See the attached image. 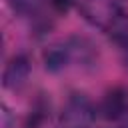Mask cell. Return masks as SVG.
Instances as JSON below:
<instances>
[{"label":"cell","instance_id":"obj_1","mask_svg":"<svg viewBox=\"0 0 128 128\" xmlns=\"http://www.w3.org/2000/svg\"><path fill=\"white\" fill-rule=\"evenodd\" d=\"M78 8L84 20L102 30L128 62V12L116 0H78Z\"/></svg>","mask_w":128,"mask_h":128},{"label":"cell","instance_id":"obj_2","mask_svg":"<svg viewBox=\"0 0 128 128\" xmlns=\"http://www.w3.org/2000/svg\"><path fill=\"white\" fill-rule=\"evenodd\" d=\"M96 120V106L86 94L74 92L68 96L62 108V128H92Z\"/></svg>","mask_w":128,"mask_h":128},{"label":"cell","instance_id":"obj_3","mask_svg":"<svg viewBox=\"0 0 128 128\" xmlns=\"http://www.w3.org/2000/svg\"><path fill=\"white\" fill-rule=\"evenodd\" d=\"M30 70H32L30 60H28L24 54L14 56V58L6 64L4 74H2V84H4V88H6V90H20V88L28 82Z\"/></svg>","mask_w":128,"mask_h":128},{"label":"cell","instance_id":"obj_4","mask_svg":"<svg viewBox=\"0 0 128 128\" xmlns=\"http://www.w3.org/2000/svg\"><path fill=\"white\" fill-rule=\"evenodd\" d=\"M100 112L106 120H120L128 116V92L120 86L112 88L106 92L102 104H100Z\"/></svg>","mask_w":128,"mask_h":128},{"label":"cell","instance_id":"obj_5","mask_svg":"<svg viewBox=\"0 0 128 128\" xmlns=\"http://www.w3.org/2000/svg\"><path fill=\"white\" fill-rule=\"evenodd\" d=\"M70 62H74L70 40L68 42H62V44H54V46L46 48V52H44V66L50 72H60Z\"/></svg>","mask_w":128,"mask_h":128},{"label":"cell","instance_id":"obj_6","mask_svg":"<svg viewBox=\"0 0 128 128\" xmlns=\"http://www.w3.org/2000/svg\"><path fill=\"white\" fill-rule=\"evenodd\" d=\"M8 2L20 14H32V12H36V8L40 4V0H8Z\"/></svg>","mask_w":128,"mask_h":128},{"label":"cell","instance_id":"obj_7","mask_svg":"<svg viewBox=\"0 0 128 128\" xmlns=\"http://www.w3.org/2000/svg\"><path fill=\"white\" fill-rule=\"evenodd\" d=\"M48 2H50V6H52L58 14H66L78 0H48Z\"/></svg>","mask_w":128,"mask_h":128},{"label":"cell","instance_id":"obj_8","mask_svg":"<svg viewBox=\"0 0 128 128\" xmlns=\"http://www.w3.org/2000/svg\"><path fill=\"white\" fill-rule=\"evenodd\" d=\"M118 128H128V126H118Z\"/></svg>","mask_w":128,"mask_h":128}]
</instances>
